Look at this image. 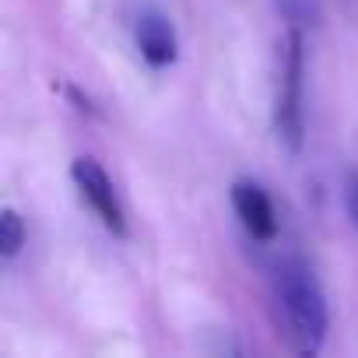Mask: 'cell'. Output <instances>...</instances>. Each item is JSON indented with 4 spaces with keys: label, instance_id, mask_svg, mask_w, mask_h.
Wrapping results in <instances>:
<instances>
[{
    "label": "cell",
    "instance_id": "8992f818",
    "mask_svg": "<svg viewBox=\"0 0 358 358\" xmlns=\"http://www.w3.org/2000/svg\"><path fill=\"white\" fill-rule=\"evenodd\" d=\"M25 236H29L25 232V222H22V215L15 208L0 211V257L15 260L22 253V246H25Z\"/></svg>",
    "mask_w": 358,
    "mask_h": 358
},
{
    "label": "cell",
    "instance_id": "52a82bcc",
    "mask_svg": "<svg viewBox=\"0 0 358 358\" xmlns=\"http://www.w3.org/2000/svg\"><path fill=\"white\" fill-rule=\"evenodd\" d=\"M278 8H281V15L288 18V25H295V29L316 25V18H320L316 0H278Z\"/></svg>",
    "mask_w": 358,
    "mask_h": 358
},
{
    "label": "cell",
    "instance_id": "5b68a950",
    "mask_svg": "<svg viewBox=\"0 0 358 358\" xmlns=\"http://www.w3.org/2000/svg\"><path fill=\"white\" fill-rule=\"evenodd\" d=\"M134 39H137V50L144 57L148 67L155 71H165L176 64L179 57V36H176V25L158 15V11H141L137 25H134Z\"/></svg>",
    "mask_w": 358,
    "mask_h": 358
},
{
    "label": "cell",
    "instance_id": "6da1fadb",
    "mask_svg": "<svg viewBox=\"0 0 358 358\" xmlns=\"http://www.w3.org/2000/svg\"><path fill=\"white\" fill-rule=\"evenodd\" d=\"M271 292H274L281 330H285L292 351L320 355L327 344V330H330V309H327V295H323L313 267L299 257L278 260Z\"/></svg>",
    "mask_w": 358,
    "mask_h": 358
},
{
    "label": "cell",
    "instance_id": "277c9868",
    "mask_svg": "<svg viewBox=\"0 0 358 358\" xmlns=\"http://www.w3.org/2000/svg\"><path fill=\"white\" fill-rule=\"evenodd\" d=\"M232 211L239 218V225L246 229L250 239L257 243H271L278 236V215L274 204L267 197V190L253 179H236L232 183Z\"/></svg>",
    "mask_w": 358,
    "mask_h": 358
},
{
    "label": "cell",
    "instance_id": "ba28073f",
    "mask_svg": "<svg viewBox=\"0 0 358 358\" xmlns=\"http://www.w3.org/2000/svg\"><path fill=\"white\" fill-rule=\"evenodd\" d=\"M344 211H348V218H351V225L358 232V172H351L344 179Z\"/></svg>",
    "mask_w": 358,
    "mask_h": 358
},
{
    "label": "cell",
    "instance_id": "3957f363",
    "mask_svg": "<svg viewBox=\"0 0 358 358\" xmlns=\"http://www.w3.org/2000/svg\"><path fill=\"white\" fill-rule=\"evenodd\" d=\"M71 179H74L81 201L92 208V215H95L116 239H123V236H127V215H123V204H120V197H116V187H113V179L106 176V169H102L92 155H81V158L71 162Z\"/></svg>",
    "mask_w": 358,
    "mask_h": 358
},
{
    "label": "cell",
    "instance_id": "7a4b0ae2",
    "mask_svg": "<svg viewBox=\"0 0 358 358\" xmlns=\"http://www.w3.org/2000/svg\"><path fill=\"white\" fill-rule=\"evenodd\" d=\"M306 36L302 29L288 25L281 39V71H278V95H274V134L288 155L302 151L306 141Z\"/></svg>",
    "mask_w": 358,
    "mask_h": 358
}]
</instances>
